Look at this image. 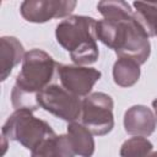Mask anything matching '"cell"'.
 Segmentation results:
<instances>
[{
  "label": "cell",
  "mask_w": 157,
  "mask_h": 157,
  "mask_svg": "<svg viewBox=\"0 0 157 157\" xmlns=\"http://www.w3.org/2000/svg\"><path fill=\"white\" fill-rule=\"evenodd\" d=\"M58 63L42 49L26 52L21 71L11 91V103L15 109H38L37 97L53 80Z\"/></svg>",
  "instance_id": "1"
},
{
  "label": "cell",
  "mask_w": 157,
  "mask_h": 157,
  "mask_svg": "<svg viewBox=\"0 0 157 157\" xmlns=\"http://www.w3.org/2000/svg\"><path fill=\"white\" fill-rule=\"evenodd\" d=\"M97 39L113 49L118 58L145 64L151 54V43L134 15L123 20H101L96 26Z\"/></svg>",
  "instance_id": "2"
},
{
  "label": "cell",
  "mask_w": 157,
  "mask_h": 157,
  "mask_svg": "<svg viewBox=\"0 0 157 157\" xmlns=\"http://www.w3.org/2000/svg\"><path fill=\"white\" fill-rule=\"evenodd\" d=\"M96 26L93 17L78 15H71L56 25V42L69 52L75 65L85 66L97 61L99 52Z\"/></svg>",
  "instance_id": "3"
},
{
  "label": "cell",
  "mask_w": 157,
  "mask_h": 157,
  "mask_svg": "<svg viewBox=\"0 0 157 157\" xmlns=\"http://www.w3.org/2000/svg\"><path fill=\"white\" fill-rule=\"evenodd\" d=\"M54 134L52 126L45 120L36 118L29 109H15L1 129L4 140L17 141L31 151Z\"/></svg>",
  "instance_id": "4"
},
{
  "label": "cell",
  "mask_w": 157,
  "mask_h": 157,
  "mask_svg": "<svg viewBox=\"0 0 157 157\" xmlns=\"http://www.w3.org/2000/svg\"><path fill=\"white\" fill-rule=\"evenodd\" d=\"M113 98L104 92H93L82 99L80 123L93 135L104 136L114 128Z\"/></svg>",
  "instance_id": "5"
},
{
  "label": "cell",
  "mask_w": 157,
  "mask_h": 157,
  "mask_svg": "<svg viewBox=\"0 0 157 157\" xmlns=\"http://www.w3.org/2000/svg\"><path fill=\"white\" fill-rule=\"evenodd\" d=\"M37 103L38 108L67 123L77 121L81 115L82 99L65 90L61 85L53 83L45 87L38 93Z\"/></svg>",
  "instance_id": "6"
},
{
  "label": "cell",
  "mask_w": 157,
  "mask_h": 157,
  "mask_svg": "<svg viewBox=\"0 0 157 157\" xmlns=\"http://www.w3.org/2000/svg\"><path fill=\"white\" fill-rule=\"evenodd\" d=\"M77 2L75 0H26L20 6L21 16L32 23H44L52 18L71 16Z\"/></svg>",
  "instance_id": "7"
},
{
  "label": "cell",
  "mask_w": 157,
  "mask_h": 157,
  "mask_svg": "<svg viewBox=\"0 0 157 157\" xmlns=\"http://www.w3.org/2000/svg\"><path fill=\"white\" fill-rule=\"evenodd\" d=\"M58 77L61 86L77 97H87L99 81L102 72L94 67L58 64Z\"/></svg>",
  "instance_id": "8"
},
{
  "label": "cell",
  "mask_w": 157,
  "mask_h": 157,
  "mask_svg": "<svg viewBox=\"0 0 157 157\" xmlns=\"http://www.w3.org/2000/svg\"><path fill=\"white\" fill-rule=\"evenodd\" d=\"M156 125L157 118L146 105H132L124 114V129L129 135L147 137L155 131Z\"/></svg>",
  "instance_id": "9"
},
{
  "label": "cell",
  "mask_w": 157,
  "mask_h": 157,
  "mask_svg": "<svg viewBox=\"0 0 157 157\" xmlns=\"http://www.w3.org/2000/svg\"><path fill=\"white\" fill-rule=\"evenodd\" d=\"M22 43L12 36H4L0 38V71L1 81H5L15 66H17L25 56Z\"/></svg>",
  "instance_id": "10"
},
{
  "label": "cell",
  "mask_w": 157,
  "mask_h": 157,
  "mask_svg": "<svg viewBox=\"0 0 157 157\" xmlns=\"http://www.w3.org/2000/svg\"><path fill=\"white\" fill-rule=\"evenodd\" d=\"M67 134L52 135L32 150L31 157H75Z\"/></svg>",
  "instance_id": "11"
},
{
  "label": "cell",
  "mask_w": 157,
  "mask_h": 157,
  "mask_svg": "<svg viewBox=\"0 0 157 157\" xmlns=\"http://www.w3.org/2000/svg\"><path fill=\"white\" fill-rule=\"evenodd\" d=\"M67 136L76 156L91 157L94 152L93 134L80 121L67 124Z\"/></svg>",
  "instance_id": "12"
},
{
  "label": "cell",
  "mask_w": 157,
  "mask_h": 157,
  "mask_svg": "<svg viewBox=\"0 0 157 157\" xmlns=\"http://www.w3.org/2000/svg\"><path fill=\"white\" fill-rule=\"evenodd\" d=\"M134 17L148 38L157 36V1H135Z\"/></svg>",
  "instance_id": "13"
},
{
  "label": "cell",
  "mask_w": 157,
  "mask_h": 157,
  "mask_svg": "<svg viewBox=\"0 0 157 157\" xmlns=\"http://www.w3.org/2000/svg\"><path fill=\"white\" fill-rule=\"evenodd\" d=\"M141 75L140 64L128 58H118L113 65V80L120 87L134 86Z\"/></svg>",
  "instance_id": "14"
},
{
  "label": "cell",
  "mask_w": 157,
  "mask_h": 157,
  "mask_svg": "<svg viewBox=\"0 0 157 157\" xmlns=\"http://www.w3.org/2000/svg\"><path fill=\"white\" fill-rule=\"evenodd\" d=\"M97 9L105 20H123L134 15V10L131 9L130 4L121 0L99 1L97 4Z\"/></svg>",
  "instance_id": "15"
},
{
  "label": "cell",
  "mask_w": 157,
  "mask_h": 157,
  "mask_svg": "<svg viewBox=\"0 0 157 157\" xmlns=\"http://www.w3.org/2000/svg\"><path fill=\"white\" fill-rule=\"evenodd\" d=\"M153 150L152 142L147 137L134 136L124 141L120 147V157H145Z\"/></svg>",
  "instance_id": "16"
},
{
  "label": "cell",
  "mask_w": 157,
  "mask_h": 157,
  "mask_svg": "<svg viewBox=\"0 0 157 157\" xmlns=\"http://www.w3.org/2000/svg\"><path fill=\"white\" fill-rule=\"evenodd\" d=\"M152 108H153V110H155V115H156V118H157V98L152 101Z\"/></svg>",
  "instance_id": "17"
},
{
  "label": "cell",
  "mask_w": 157,
  "mask_h": 157,
  "mask_svg": "<svg viewBox=\"0 0 157 157\" xmlns=\"http://www.w3.org/2000/svg\"><path fill=\"white\" fill-rule=\"evenodd\" d=\"M145 157H157V152H151L150 155H147V156H145Z\"/></svg>",
  "instance_id": "18"
}]
</instances>
